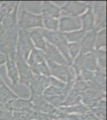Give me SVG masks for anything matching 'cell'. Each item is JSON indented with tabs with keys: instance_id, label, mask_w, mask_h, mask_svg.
Returning a JSON list of instances; mask_svg holds the SVG:
<instances>
[{
	"instance_id": "7a4b0ae2",
	"label": "cell",
	"mask_w": 107,
	"mask_h": 120,
	"mask_svg": "<svg viewBox=\"0 0 107 120\" xmlns=\"http://www.w3.org/2000/svg\"><path fill=\"white\" fill-rule=\"evenodd\" d=\"M74 59L73 67L74 68L77 74H78L82 70L94 72L98 69L94 52L85 54V55L79 54Z\"/></svg>"
},
{
	"instance_id": "2e32d148",
	"label": "cell",
	"mask_w": 107,
	"mask_h": 120,
	"mask_svg": "<svg viewBox=\"0 0 107 120\" xmlns=\"http://www.w3.org/2000/svg\"><path fill=\"white\" fill-rule=\"evenodd\" d=\"M18 7L17 6L11 13H10L8 15L5 17L3 20L1 21L0 24L3 26L6 31H9V30H13L14 28L17 27V12H18Z\"/></svg>"
},
{
	"instance_id": "d4e9b609",
	"label": "cell",
	"mask_w": 107,
	"mask_h": 120,
	"mask_svg": "<svg viewBox=\"0 0 107 120\" xmlns=\"http://www.w3.org/2000/svg\"><path fill=\"white\" fill-rule=\"evenodd\" d=\"M43 95L45 97H49V96H56V95H66L65 90L63 89H60L53 86H49L46 90L43 91Z\"/></svg>"
},
{
	"instance_id": "cb8c5ba5",
	"label": "cell",
	"mask_w": 107,
	"mask_h": 120,
	"mask_svg": "<svg viewBox=\"0 0 107 120\" xmlns=\"http://www.w3.org/2000/svg\"><path fill=\"white\" fill-rule=\"evenodd\" d=\"M45 97V96H44ZM46 101L50 105L54 106H61L64 105L66 99V95H56V96H49L45 97Z\"/></svg>"
},
{
	"instance_id": "4fadbf2b",
	"label": "cell",
	"mask_w": 107,
	"mask_h": 120,
	"mask_svg": "<svg viewBox=\"0 0 107 120\" xmlns=\"http://www.w3.org/2000/svg\"><path fill=\"white\" fill-rule=\"evenodd\" d=\"M42 28L33 29L32 30L29 31V34H30V39H31L33 44H34V48L36 47L37 49L45 52L47 42L46 41L43 34H42Z\"/></svg>"
},
{
	"instance_id": "9a60e30c",
	"label": "cell",
	"mask_w": 107,
	"mask_h": 120,
	"mask_svg": "<svg viewBox=\"0 0 107 120\" xmlns=\"http://www.w3.org/2000/svg\"><path fill=\"white\" fill-rule=\"evenodd\" d=\"M41 13L42 15H46V16L57 19L61 15V11H60V7L54 4L52 2L44 1L41 5Z\"/></svg>"
},
{
	"instance_id": "277c9868",
	"label": "cell",
	"mask_w": 107,
	"mask_h": 120,
	"mask_svg": "<svg viewBox=\"0 0 107 120\" xmlns=\"http://www.w3.org/2000/svg\"><path fill=\"white\" fill-rule=\"evenodd\" d=\"M89 5L90 4H87L83 2H66L65 4L60 8L61 15H63L64 16L79 17V15L85 13V11L88 9Z\"/></svg>"
},
{
	"instance_id": "484cf974",
	"label": "cell",
	"mask_w": 107,
	"mask_h": 120,
	"mask_svg": "<svg viewBox=\"0 0 107 120\" xmlns=\"http://www.w3.org/2000/svg\"><path fill=\"white\" fill-rule=\"evenodd\" d=\"M68 51H69L70 57L73 61L80 53V43H78V42L68 43Z\"/></svg>"
},
{
	"instance_id": "4316f807",
	"label": "cell",
	"mask_w": 107,
	"mask_h": 120,
	"mask_svg": "<svg viewBox=\"0 0 107 120\" xmlns=\"http://www.w3.org/2000/svg\"><path fill=\"white\" fill-rule=\"evenodd\" d=\"M11 120H33L32 112H19L13 111Z\"/></svg>"
},
{
	"instance_id": "83f0119b",
	"label": "cell",
	"mask_w": 107,
	"mask_h": 120,
	"mask_svg": "<svg viewBox=\"0 0 107 120\" xmlns=\"http://www.w3.org/2000/svg\"><path fill=\"white\" fill-rule=\"evenodd\" d=\"M12 111H10L6 104L0 102V120H11Z\"/></svg>"
},
{
	"instance_id": "9c48e42d",
	"label": "cell",
	"mask_w": 107,
	"mask_h": 120,
	"mask_svg": "<svg viewBox=\"0 0 107 120\" xmlns=\"http://www.w3.org/2000/svg\"><path fill=\"white\" fill-rule=\"evenodd\" d=\"M42 31L46 41L48 43L56 46V47H58V46L62 45L63 43L68 42L66 39V37L63 33L58 31V30L53 31V30H48L42 28Z\"/></svg>"
},
{
	"instance_id": "ac0fdd59",
	"label": "cell",
	"mask_w": 107,
	"mask_h": 120,
	"mask_svg": "<svg viewBox=\"0 0 107 120\" xmlns=\"http://www.w3.org/2000/svg\"><path fill=\"white\" fill-rule=\"evenodd\" d=\"M18 98V96L14 93L6 84L0 87V102L7 104L9 102Z\"/></svg>"
},
{
	"instance_id": "7c38bea8",
	"label": "cell",
	"mask_w": 107,
	"mask_h": 120,
	"mask_svg": "<svg viewBox=\"0 0 107 120\" xmlns=\"http://www.w3.org/2000/svg\"><path fill=\"white\" fill-rule=\"evenodd\" d=\"M44 53L46 55V60H49V61H51L53 63H57V64L68 66L66 60L64 59V57L62 55V54L60 53V51H58L56 46L47 42L46 51Z\"/></svg>"
},
{
	"instance_id": "8fae6325",
	"label": "cell",
	"mask_w": 107,
	"mask_h": 120,
	"mask_svg": "<svg viewBox=\"0 0 107 120\" xmlns=\"http://www.w3.org/2000/svg\"><path fill=\"white\" fill-rule=\"evenodd\" d=\"M96 34L97 30H95L86 32L84 38L80 42V53L79 54L85 55V54L94 52Z\"/></svg>"
},
{
	"instance_id": "d6986e66",
	"label": "cell",
	"mask_w": 107,
	"mask_h": 120,
	"mask_svg": "<svg viewBox=\"0 0 107 120\" xmlns=\"http://www.w3.org/2000/svg\"><path fill=\"white\" fill-rule=\"evenodd\" d=\"M19 5L18 2H1L0 3V22L7 15Z\"/></svg>"
},
{
	"instance_id": "4dcf8cb0",
	"label": "cell",
	"mask_w": 107,
	"mask_h": 120,
	"mask_svg": "<svg viewBox=\"0 0 107 120\" xmlns=\"http://www.w3.org/2000/svg\"><path fill=\"white\" fill-rule=\"evenodd\" d=\"M68 120H71V119H68Z\"/></svg>"
},
{
	"instance_id": "ffe728a7",
	"label": "cell",
	"mask_w": 107,
	"mask_h": 120,
	"mask_svg": "<svg viewBox=\"0 0 107 120\" xmlns=\"http://www.w3.org/2000/svg\"><path fill=\"white\" fill-rule=\"evenodd\" d=\"M106 29L103 28L97 31L96 38H95L94 47L96 51L102 48L106 47Z\"/></svg>"
},
{
	"instance_id": "e0dca14e",
	"label": "cell",
	"mask_w": 107,
	"mask_h": 120,
	"mask_svg": "<svg viewBox=\"0 0 107 120\" xmlns=\"http://www.w3.org/2000/svg\"><path fill=\"white\" fill-rule=\"evenodd\" d=\"M6 64H7V71L8 77L11 79L13 86H16L19 82V78L18 70H17L16 64H15V59H12L7 57V60H6Z\"/></svg>"
},
{
	"instance_id": "1f68e13d",
	"label": "cell",
	"mask_w": 107,
	"mask_h": 120,
	"mask_svg": "<svg viewBox=\"0 0 107 120\" xmlns=\"http://www.w3.org/2000/svg\"><path fill=\"white\" fill-rule=\"evenodd\" d=\"M0 3H1V2H0Z\"/></svg>"
},
{
	"instance_id": "30bf717a",
	"label": "cell",
	"mask_w": 107,
	"mask_h": 120,
	"mask_svg": "<svg viewBox=\"0 0 107 120\" xmlns=\"http://www.w3.org/2000/svg\"><path fill=\"white\" fill-rule=\"evenodd\" d=\"M7 107L11 111L19 112H32L33 105L30 99H22V98H16L6 104Z\"/></svg>"
},
{
	"instance_id": "5bb4252c",
	"label": "cell",
	"mask_w": 107,
	"mask_h": 120,
	"mask_svg": "<svg viewBox=\"0 0 107 120\" xmlns=\"http://www.w3.org/2000/svg\"><path fill=\"white\" fill-rule=\"evenodd\" d=\"M81 22V27L85 32H89L90 30H94V15L93 13L92 4L89 5L88 9L83 13L81 16L79 17Z\"/></svg>"
},
{
	"instance_id": "52a82bcc",
	"label": "cell",
	"mask_w": 107,
	"mask_h": 120,
	"mask_svg": "<svg viewBox=\"0 0 107 120\" xmlns=\"http://www.w3.org/2000/svg\"><path fill=\"white\" fill-rule=\"evenodd\" d=\"M93 13L94 15V30H99L106 28V4L105 3H96L92 5Z\"/></svg>"
},
{
	"instance_id": "44dd1931",
	"label": "cell",
	"mask_w": 107,
	"mask_h": 120,
	"mask_svg": "<svg viewBox=\"0 0 107 120\" xmlns=\"http://www.w3.org/2000/svg\"><path fill=\"white\" fill-rule=\"evenodd\" d=\"M86 32L84 31L82 29L78 30H74V31L68 32V33H64V35L66 37V39L68 42H78L80 43L81 41L82 40V38H84Z\"/></svg>"
},
{
	"instance_id": "ba28073f",
	"label": "cell",
	"mask_w": 107,
	"mask_h": 120,
	"mask_svg": "<svg viewBox=\"0 0 107 120\" xmlns=\"http://www.w3.org/2000/svg\"><path fill=\"white\" fill-rule=\"evenodd\" d=\"M46 62V55L43 51L34 48L32 51L30 52L28 59H27V64L30 67L32 74L34 75H38V66L41 65L42 63Z\"/></svg>"
},
{
	"instance_id": "8992f818",
	"label": "cell",
	"mask_w": 107,
	"mask_h": 120,
	"mask_svg": "<svg viewBox=\"0 0 107 120\" xmlns=\"http://www.w3.org/2000/svg\"><path fill=\"white\" fill-rule=\"evenodd\" d=\"M81 29V22L79 17L63 16L58 21V30L63 34Z\"/></svg>"
},
{
	"instance_id": "603a6c76",
	"label": "cell",
	"mask_w": 107,
	"mask_h": 120,
	"mask_svg": "<svg viewBox=\"0 0 107 120\" xmlns=\"http://www.w3.org/2000/svg\"><path fill=\"white\" fill-rule=\"evenodd\" d=\"M95 56H96L97 63H98V69L102 70V71H106V51L102 49L98 50L96 51Z\"/></svg>"
},
{
	"instance_id": "f1b7e54d",
	"label": "cell",
	"mask_w": 107,
	"mask_h": 120,
	"mask_svg": "<svg viewBox=\"0 0 107 120\" xmlns=\"http://www.w3.org/2000/svg\"><path fill=\"white\" fill-rule=\"evenodd\" d=\"M6 60H7V58L6 56L0 51V66H2L3 64L6 63Z\"/></svg>"
},
{
	"instance_id": "5b68a950",
	"label": "cell",
	"mask_w": 107,
	"mask_h": 120,
	"mask_svg": "<svg viewBox=\"0 0 107 120\" xmlns=\"http://www.w3.org/2000/svg\"><path fill=\"white\" fill-rule=\"evenodd\" d=\"M15 64H16L17 70H18L20 82L29 86L33 79L34 75L32 74L26 61H25L20 55L16 54L15 55Z\"/></svg>"
},
{
	"instance_id": "3957f363",
	"label": "cell",
	"mask_w": 107,
	"mask_h": 120,
	"mask_svg": "<svg viewBox=\"0 0 107 120\" xmlns=\"http://www.w3.org/2000/svg\"><path fill=\"white\" fill-rule=\"evenodd\" d=\"M18 27L20 30H29V29L43 28L42 24V15H35L23 9L18 21Z\"/></svg>"
},
{
	"instance_id": "7402d4cb",
	"label": "cell",
	"mask_w": 107,
	"mask_h": 120,
	"mask_svg": "<svg viewBox=\"0 0 107 120\" xmlns=\"http://www.w3.org/2000/svg\"><path fill=\"white\" fill-rule=\"evenodd\" d=\"M42 24L46 30L57 31L58 30V20L46 15H42Z\"/></svg>"
},
{
	"instance_id": "f546056e",
	"label": "cell",
	"mask_w": 107,
	"mask_h": 120,
	"mask_svg": "<svg viewBox=\"0 0 107 120\" xmlns=\"http://www.w3.org/2000/svg\"><path fill=\"white\" fill-rule=\"evenodd\" d=\"M4 84H5V83H4V82H3V79H2L1 76H0V87H1V86H3Z\"/></svg>"
},
{
	"instance_id": "6da1fadb",
	"label": "cell",
	"mask_w": 107,
	"mask_h": 120,
	"mask_svg": "<svg viewBox=\"0 0 107 120\" xmlns=\"http://www.w3.org/2000/svg\"><path fill=\"white\" fill-rule=\"evenodd\" d=\"M34 48V44L30 39L28 30L18 29V39H17L16 44V54L20 55L25 61H27L30 52Z\"/></svg>"
}]
</instances>
